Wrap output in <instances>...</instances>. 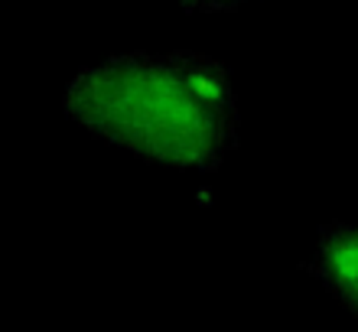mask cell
I'll use <instances>...</instances> for the list:
<instances>
[{"instance_id": "1", "label": "cell", "mask_w": 358, "mask_h": 332, "mask_svg": "<svg viewBox=\"0 0 358 332\" xmlns=\"http://www.w3.org/2000/svg\"><path fill=\"white\" fill-rule=\"evenodd\" d=\"M62 111L143 160L215 173L238 140V98L215 56L121 52L82 68L62 92Z\"/></svg>"}, {"instance_id": "2", "label": "cell", "mask_w": 358, "mask_h": 332, "mask_svg": "<svg viewBox=\"0 0 358 332\" xmlns=\"http://www.w3.org/2000/svg\"><path fill=\"white\" fill-rule=\"evenodd\" d=\"M306 274L320 280L336 300L358 319V225L329 222L320 228Z\"/></svg>"}, {"instance_id": "3", "label": "cell", "mask_w": 358, "mask_h": 332, "mask_svg": "<svg viewBox=\"0 0 358 332\" xmlns=\"http://www.w3.org/2000/svg\"><path fill=\"white\" fill-rule=\"evenodd\" d=\"M186 13H231V10L245 7L251 0H176Z\"/></svg>"}]
</instances>
